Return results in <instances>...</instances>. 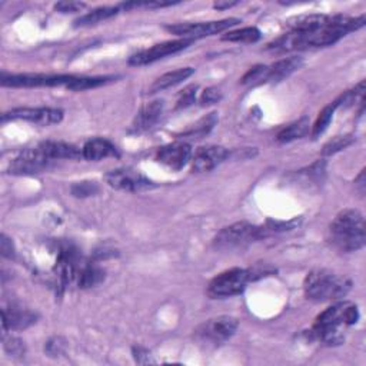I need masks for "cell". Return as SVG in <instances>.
Returning a JSON list of instances; mask_svg holds the SVG:
<instances>
[{"mask_svg": "<svg viewBox=\"0 0 366 366\" xmlns=\"http://www.w3.org/2000/svg\"><path fill=\"white\" fill-rule=\"evenodd\" d=\"M366 22L365 16H359L356 19L348 16H334L332 22L323 29L315 32H293L285 33L278 37L275 42L268 45L269 50L273 52H291L300 50L308 48H323L336 44L339 39L347 36L349 32L360 29Z\"/></svg>", "mask_w": 366, "mask_h": 366, "instance_id": "cell-1", "label": "cell"}, {"mask_svg": "<svg viewBox=\"0 0 366 366\" xmlns=\"http://www.w3.org/2000/svg\"><path fill=\"white\" fill-rule=\"evenodd\" d=\"M329 242L340 252H355L365 247L366 227L358 209H345L336 215L329 227Z\"/></svg>", "mask_w": 366, "mask_h": 366, "instance_id": "cell-2", "label": "cell"}, {"mask_svg": "<svg viewBox=\"0 0 366 366\" xmlns=\"http://www.w3.org/2000/svg\"><path fill=\"white\" fill-rule=\"evenodd\" d=\"M308 299L315 302H329L347 296L352 282L347 276L338 275L328 269H315L308 273L303 283Z\"/></svg>", "mask_w": 366, "mask_h": 366, "instance_id": "cell-3", "label": "cell"}, {"mask_svg": "<svg viewBox=\"0 0 366 366\" xmlns=\"http://www.w3.org/2000/svg\"><path fill=\"white\" fill-rule=\"evenodd\" d=\"M262 228L249 222H236L223 228L213 239V248L219 251H236L247 248L251 243L262 239Z\"/></svg>", "mask_w": 366, "mask_h": 366, "instance_id": "cell-4", "label": "cell"}, {"mask_svg": "<svg viewBox=\"0 0 366 366\" xmlns=\"http://www.w3.org/2000/svg\"><path fill=\"white\" fill-rule=\"evenodd\" d=\"M239 327L236 318L219 316L199 325L195 331V338L205 347H219L231 339Z\"/></svg>", "mask_w": 366, "mask_h": 366, "instance_id": "cell-5", "label": "cell"}, {"mask_svg": "<svg viewBox=\"0 0 366 366\" xmlns=\"http://www.w3.org/2000/svg\"><path fill=\"white\" fill-rule=\"evenodd\" d=\"M249 280L247 269H229L213 278L208 287V295L212 299L236 296L245 291Z\"/></svg>", "mask_w": 366, "mask_h": 366, "instance_id": "cell-6", "label": "cell"}, {"mask_svg": "<svg viewBox=\"0 0 366 366\" xmlns=\"http://www.w3.org/2000/svg\"><path fill=\"white\" fill-rule=\"evenodd\" d=\"M76 76L72 75H44V73H25V75H6L2 73L0 82L8 88H52L68 86Z\"/></svg>", "mask_w": 366, "mask_h": 366, "instance_id": "cell-7", "label": "cell"}, {"mask_svg": "<svg viewBox=\"0 0 366 366\" xmlns=\"http://www.w3.org/2000/svg\"><path fill=\"white\" fill-rule=\"evenodd\" d=\"M240 23V20L236 17L215 20V22H203V23H177L172 26H166V30L176 35L183 36V39H199L211 35H216L220 32H225L232 26Z\"/></svg>", "mask_w": 366, "mask_h": 366, "instance_id": "cell-8", "label": "cell"}, {"mask_svg": "<svg viewBox=\"0 0 366 366\" xmlns=\"http://www.w3.org/2000/svg\"><path fill=\"white\" fill-rule=\"evenodd\" d=\"M195 40L192 39H179V40H169V42H164L152 46L151 49L140 50L131 56L129 65L132 66H145L149 64L156 62L159 59H164L169 55H175L182 52L183 49L189 48Z\"/></svg>", "mask_w": 366, "mask_h": 366, "instance_id": "cell-9", "label": "cell"}, {"mask_svg": "<svg viewBox=\"0 0 366 366\" xmlns=\"http://www.w3.org/2000/svg\"><path fill=\"white\" fill-rule=\"evenodd\" d=\"M106 183L117 191H126V192H140L153 188V182L149 180L145 175H142L139 171L135 169H116L105 176Z\"/></svg>", "mask_w": 366, "mask_h": 366, "instance_id": "cell-10", "label": "cell"}, {"mask_svg": "<svg viewBox=\"0 0 366 366\" xmlns=\"http://www.w3.org/2000/svg\"><path fill=\"white\" fill-rule=\"evenodd\" d=\"M64 112L52 108H16L3 113L2 120H26L40 126L56 125L62 122Z\"/></svg>", "mask_w": 366, "mask_h": 366, "instance_id": "cell-11", "label": "cell"}, {"mask_svg": "<svg viewBox=\"0 0 366 366\" xmlns=\"http://www.w3.org/2000/svg\"><path fill=\"white\" fill-rule=\"evenodd\" d=\"M52 160L39 148L28 149L20 153L9 166V173L13 175H33L48 169Z\"/></svg>", "mask_w": 366, "mask_h": 366, "instance_id": "cell-12", "label": "cell"}, {"mask_svg": "<svg viewBox=\"0 0 366 366\" xmlns=\"http://www.w3.org/2000/svg\"><path fill=\"white\" fill-rule=\"evenodd\" d=\"M229 156L228 149L223 146H203L195 152L192 159V171L202 173L209 172L220 165Z\"/></svg>", "mask_w": 366, "mask_h": 366, "instance_id": "cell-13", "label": "cell"}, {"mask_svg": "<svg viewBox=\"0 0 366 366\" xmlns=\"http://www.w3.org/2000/svg\"><path fill=\"white\" fill-rule=\"evenodd\" d=\"M191 157H192L191 146L188 144H183V142H177V144H172L162 148L157 152L156 159L160 162V164L166 165L173 171H180L186 166Z\"/></svg>", "mask_w": 366, "mask_h": 366, "instance_id": "cell-14", "label": "cell"}, {"mask_svg": "<svg viewBox=\"0 0 366 366\" xmlns=\"http://www.w3.org/2000/svg\"><path fill=\"white\" fill-rule=\"evenodd\" d=\"M3 331H22L33 323H36L37 315L29 309H25L19 305H10L9 308L3 309Z\"/></svg>", "mask_w": 366, "mask_h": 366, "instance_id": "cell-15", "label": "cell"}, {"mask_svg": "<svg viewBox=\"0 0 366 366\" xmlns=\"http://www.w3.org/2000/svg\"><path fill=\"white\" fill-rule=\"evenodd\" d=\"M334 20L329 15H300L288 20V28L293 32H315L327 28Z\"/></svg>", "mask_w": 366, "mask_h": 366, "instance_id": "cell-16", "label": "cell"}, {"mask_svg": "<svg viewBox=\"0 0 366 366\" xmlns=\"http://www.w3.org/2000/svg\"><path fill=\"white\" fill-rule=\"evenodd\" d=\"M162 112H164V102L162 100L151 102L145 108H142L132 125L133 132H145L153 128V125H156L160 119Z\"/></svg>", "mask_w": 366, "mask_h": 366, "instance_id": "cell-17", "label": "cell"}, {"mask_svg": "<svg viewBox=\"0 0 366 366\" xmlns=\"http://www.w3.org/2000/svg\"><path fill=\"white\" fill-rule=\"evenodd\" d=\"M303 65V59L299 56H292L288 59H282L279 62L268 66V82L278 84L280 80L287 79L293 72L300 69Z\"/></svg>", "mask_w": 366, "mask_h": 366, "instance_id": "cell-18", "label": "cell"}, {"mask_svg": "<svg viewBox=\"0 0 366 366\" xmlns=\"http://www.w3.org/2000/svg\"><path fill=\"white\" fill-rule=\"evenodd\" d=\"M39 148L44 151V153L53 162L57 159H76L82 156L76 146L66 144V142H55V140H46L39 144Z\"/></svg>", "mask_w": 366, "mask_h": 366, "instance_id": "cell-19", "label": "cell"}, {"mask_svg": "<svg viewBox=\"0 0 366 366\" xmlns=\"http://www.w3.org/2000/svg\"><path fill=\"white\" fill-rule=\"evenodd\" d=\"M110 156H117V149L106 139H92L86 142L82 149V157L86 160H100Z\"/></svg>", "mask_w": 366, "mask_h": 366, "instance_id": "cell-20", "label": "cell"}, {"mask_svg": "<svg viewBox=\"0 0 366 366\" xmlns=\"http://www.w3.org/2000/svg\"><path fill=\"white\" fill-rule=\"evenodd\" d=\"M193 73H195L193 68H180V69H176L173 72H168L165 75H162L152 84L149 93H157V92H162L165 89H169L172 86H176L180 82H183V80H186L188 77H191Z\"/></svg>", "mask_w": 366, "mask_h": 366, "instance_id": "cell-21", "label": "cell"}, {"mask_svg": "<svg viewBox=\"0 0 366 366\" xmlns=\"http://www.w3.org/2000/svg\"><path fill=\"white\" fill-rule=\"evenodd\" d=\"M119 6H104V8H97L84 16H80L76 22L75 26L76 28H85V26H92L96 25L99 22H104L106 19H110L113 16H116L119 13Z\"/></svg>", "mask_w": 366, "mask_h": 366, "instance_id": "cell-22", "label": "cell"}, {"mask_svg": "<svg viewBox=\"0 0 366 366\" xmlns=\"http://www.w3.org/2000/svg\"><path fill=\"white\" fill-rule=\"evenodd\" d=\"M308 131H309V119L302 117V119L293 122V124L288 125L287 128H283L278 133L276 139H278V142H280V144H288V142L303 137L305 135L308 133Z\"/></svg>", "mask_w": 366, "mask_h": 366, "instance_id": "cell-23", "label": "cell"}, {"mask_svg": "<svg viewBox=\"0 0 366 366\" xmlns=\"http://www.w3.org/2000/svg\"><path fill=\"white\" fill-rule=\"evenodd\" d=\"M104 280H105V271L99 268L97 265H92V263L90 265L84 267L77 273L79 287L82 289L97 287V285Z\"/></svg>", "mask_w": 366, "mask_h": 366, "instance_id": "cell-24", "label": "cell"}, {"mask_svg": "<svg viewBox=\"0 0 366 366\" xmlns=\"http://www.w3.org/2000/svg\"><path fill=\"white\" fill-rule=\"evenodd\" d=\"M218 122L216 113H209L208 116L202 117L198 120L195 125H192L188 131L182 133V137H189V139H202L205 135H208Z\"/></svg>", "mask_w": 366, "mask_h": 366, "instance_id": "cell-25", "label": "cell"}, {"mask_svg": "<svg viewBox=\"0 0 366 366\" xmlns=\"http://www.w3.org/2000/svg\"><path fill=\"white\" fill-rule=\"evenodd\" d=\"M260 30L256 28H243L239 30H233L222 36L225 42H236V44H253L260 39Z\"/></svg>", "mask_w": 366, "mask_h": 366, "instance_id": "cell-26", "label": "cell"}, {"mask_svg": "<svg viewBox=\"0 0 366 366\" xmlns=\"http://www.w3.org/2000/svg\"><path fill=\"white\" fill-rule=\"evenodd\" d=\"M115 77L113 76H100V77H75L72 82L66 86L70 90H86L104 86L109 82H112Z\"/></svg>", "mask_w": 366, "mask_h": 366, "instance_id": "cell-27", "label": "cell"}, {"mask_svg": "<svg viewBox=\"0 0 366 366\" xmlns=\"http://www.w3.org/2000/svg\"><path fill=\"white\" fill-rule=\"evenodd\" d=\"M240 84L248 85V86L268 84V66H263V65L253 66L245 73V76L240 79Z\"/></svg>", "mask_w": 366, "mask_h": 366, "instance_id": "cell-28", "label": "cell"}, {"mask_svg": "<svg viewBox=\"0 0 366 366\" xmlns=\"http://www.w3.org/2000/svg\"><path fill=\"white\" fill-rule=\"evenodd\" d=\"M335 109H336V106L332 104V105H329L327 108H323V110L319 113V116H318V119L315 122V125H314V131H312V137L314 139H318L325 131L328 129L331 120L334 117Z\"/></svg>", "mask_w": 366, "mask_h": 366, "instance_id": "cell-29", "label": "cell"}, {"mask_svg": "<svg viewBox=\"0 0 366 366\" xmlns=\"http://www.w3.org/2000/svg\"><path fill=\"white\" fill-rule=\"evenodd\" d=\"M355 142V137L351 136V135H345V136H336L334 137L332 140H329L327 145L323 146V151L322 153L325 156H331L342 149H347L348 146H351L352 144Z\"/></svg>", "mask_w": 366, "mask_h": 366, "instance_id": "cell-30", "label": "cell"}, {"mask_svg": "<svg viewBox=\"0 0 366 366\" xmlns=\"http://www.w3.org/2000/svg\"><path fill=\"white\" fill-rule=\"evenodd\" d=\"M196 90H198V86L196 85H192V86H188L186 89H183L177 97V102H176V108L177 109H182V108H188L191 106L195 99H196Z\"/></svg>", "mask_w": 366, "mask_h": 366, "instance_id": "cell-31", "label": "cell"}, {"mask_svg": "<svg viewBox=\"0 0 366 366\" xmlns=\"http://www.w3.org/2000/svg\"><path fill=\"white\" fill-rule=\"evenodd\" d=\"M45 351L49 356H59L64 355L66 351V340L64 338H52L45 347Z\"/></svg>", "mask_w": 366, "mask_h": 366, "instance_id": "cell-32", "label": "cell"}, {"mask_svg": "<svg viewBox=\"0 0 366 366\" xmlns=\"http://www.w3.org/2000/svg\"><path fill=\"white\" fill-rule=\"evenodd\" d=\"M5 349L8 354H10L13 356H22L26 352L25 342L20 340L19 338H15V336H10L5 340Z\"/></svg>", "mask_w": 366, "mask_h": 366, "instance_id": "cell-33", "label": "cell"}, {"mask_svg": "<svg viewBox=\"0 0 366 366\" xmlns=\"http://www.w3.org/2000/svg\"><path fill=\"white\" fill-rule=\"evenodd\" d=\"M95 192H97V186L95 182H80L72 186V193L75 196H90Z\"/></svg>", "mask_w": 366, "mask_h": 366, "instance_id": "cell-34", "label": "cell"}, {"mask_svg": "<svg viewBox=\"0 0 366 366\" xmlns=\"http://www.w3.org/2000/svg\"><path fill=\"white\" fill-rule=\"evenodd\" d=\"M222 99V93L219 89L215 88H209L206 90H203L202 96H200V105L202 106H209V105H215L218 102Z\"/></svg>", "mask_w": 366, "mask_h": 366, "instance_id": "cell-35", "label": "cell"}, {"mask_svg": "<svg viewBox=\"0 0 366 366\" xmlns=\"http://www.w3.org/2000/svg\"><path fill=\"white\" fill-rule=\"evenodd\" d=\"M247 271H248V275H249V280H256L259 278L268 276V275H272V273L276 272L272 267L262 265V263H258L256 267H253L251 269H247Z\"/></svg>", "mask_w": 366, "mask_h": 366, "instance_id": "cell-36", "label": "cell"}, {"mask_svg": "<svg viewBox=\"0 0 366 366\" xmlns=\"http://www.w3.org/2000/svg\"><path fill=\"white\" fill-rule=\"evenodd\" d=\"M86 5L82 2H59L55 5V9L60 13H75L85 9Z\"/></svg>", "mask_w": 366, "mask_h": 366, "instance_id": "cell-37", "label": "cell"}, {"mask_svg": "<svg viewBox=\"0 0 366 366\" xmlns=\"http://www.w3.org/2000/svg\"><path fill=\"white\" fill-rule=\"evenodd\" d=\"M133 358L137 363L140 365H149V363H155L156 360L152 358L151 352L145 348H140V347H135L133 348Z\"/></svg>", "mask_w": 366, "mask_h": 366, "instance_id": "cell-38", "label": "cell"}, {"mask_svg": "<svg viewBox=\"0 0 366 366\" xmlns=\"http://www.w3.org/2000/svg\"><path fill=\"white\" fill-rule=\"evenodd\" d=\"M2 255L8 259H12L15 256V247L6 235H2Z\"/></svg>", "mask_w": 366, "mask_h": 366, "instance_id": "cell-39", "label": "cell"}, {"mask_svg": "<svg viewBox=\"0 0 366 366\" xmlns=\"http://www.w3.org/2000/svg\"><path fill=\"white\" fill-rule=\"evenodd\" d=\"M236 5H238V2H216V3H213V8L218 10H225V9L233 8Z\"/></svg>", "mask_w": 366, "mask_h": 366, "instance_id": "cell-40", "label": "cell"}]
</instances>
